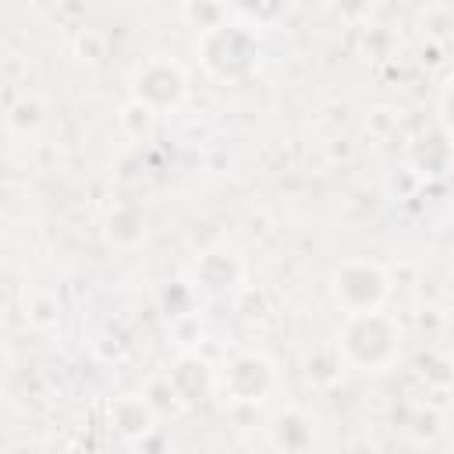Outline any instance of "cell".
Segmentation results:
<instances>
[{
	"mask_svg": "<svg viewBox=\"0 0 454 454\" xmlns=\"http://www.w3.org/2000/svg\"><path fill=\"white\" fill-rule=\"evenodd\" d=\"M195 53H199L202 67L216 82L234 85V82H245L248 74H255L259 57H262V46H259L252 25L234 21V18H223L220 25L199 32Z\"/></svg>",
	"mask_w": 454,
	"mask_h": 454,
	"instance_id": "6da1fadb",
	"label": "cell"
},
{
	"mask_svg": "<svg viewBox=\"0 0 454 454\" xmlns=\"http://www.w3.org/2000/svg\"><path fill=\"white\" fill-rule=\"evenodd\" d=\"M340 358L355 369L380 372L387 369L401 351V326L387 312H365V316H344L340 326Z\"/></svg>",
	"mask_w": 454,
	"mask_h": 454,
	"instance_id": "7a4b0ae2",
	"label": "cell"
},
{
	"mask_svg": "<svg viewBox=\"0 0 454 454\" xmlns=\"http://www.w3.org/2000/svg\"><path fill=\"white\" fill-rule=\"evenodd\" d=\"M387 291H390L387 273L369 259H344L330 277V294L344 316L380 312V305L387 301Z\"/></svg>",
	"mask_w": 454,
	"mask_h": 454,
	"instance_id": "3957f363",
	"label": "cell"
},
{
	"mask_svg": "<svg viewBox=\"0 0 454 454\" xmlns=\"http://www.w3.org/2000/svg\"><path fill=\"white\" fill-rule=\"evenodd\" d=\"M184 96H188V74L170 57H149L131 74V103H138L153 114L177 110L184 103Z\"/></svg>",
	"mask_w": 454,
	"mask_h": 454,
	"instance_id": "277c9868",
	"label": "cell"
},
{
	"mask_svg": "<svg viewBox=\"0 0 454 454\" xmlns=\"http://www.w3.org/2000/svg\"><path fill=\"white\" fill-rule=\"evenodd\" d=\"M270 387H273V365L262 355L245 351L231 358L223 372V390L231 394V401H262Z\"/></svg>",
	"mask_w": 454,
	"mask_h": 454,
	"instance_id": "5b68a950",
	"label": "cell"
},
{
	"mask_svg": "<svg viewBox=\"0 0 454 454\" xmlns=\"http://www.w3.org/2000/svg\"><path fill=\"white\" fill-rule=\"evenodd\" d=\"M199 280L209 287V291H227L241 280V262L231 255V252H206L195 266Z\"/></svg>",
	"mask_w": 454,
	"mask_h": 454,
	"instance_id": "8992f818",
	"label": "cell"
},
{
	"mask_svg": "<svg viewBox=\"0 0 454 454\" xmlns=\"http://www.w3.org/2000/svg\"><path fill=\"white\" fill-rule=\"evenodd\" d=\"M110 419H114V426L124 433V436H145L149 429H153V408L142 401V397H121V401H114V408H110Z\"/></svg>",
	"mask_w": 454,
	"mask_h": 454,
	"instance_id": "52a82bcc",
	"label": "cell"
},
{
	"mask_svg": "<svg viewBox=\"0 0 454 454\" xmlns=\"http://www.w3.org/2000/svg\"><path fill=\"white\" fill-rule=\"evenodd\" d=\"M270 433H273V443H277L284 454H301V450L312 443V429L305 426V419H301L298 411L277 415Z\"/></svg>",
	"mask_w": 454,
	"mask_h": 454,
	"instance_id": "ba28073f",
	"label": "cell"
},
{
	"mask_svg": "<svg viewBox=\"0 0 454 454\" xmlns=\"http://www.w3.org/2000/svg\"><path fill=\"white\" fill-rule=\"evenodd\" d=\"M440 121H443V128H447V135L454 138V74L443 82V89H440Z\"/></svg>",
	"mask_w": 454,
	"mask_h": 454,
	"instance_id": "9c48e42d",
	"label": "cell"
}]
</instances>
